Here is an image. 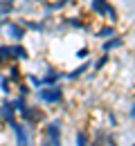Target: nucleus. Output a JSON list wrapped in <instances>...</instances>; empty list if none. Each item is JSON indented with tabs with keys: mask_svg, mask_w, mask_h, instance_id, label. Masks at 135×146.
<instances>
[{
	"mask_svg": "<svg viewBox=\"0 0 135 146\" xmlns=\"http://www.w3.org/2000/svg\"><path fill=\"white\" fill-rule=\"evenodd\" d=\"M61 97H63V92L59 90V88L41 90V99H45V101H50V104H54V101H61Z\"/></svg>",
	"mask_w": 135,
	"mask_h": 146,
	"instance_id": "1",
	"label": "nucleus"
},
{
	"mask_svg": "<svg viewBox=\"0 0 135 146\" xmlns=\"http://www.w3.org/2000/svg\"><path fill=\"white\" fill-rule=\"evenodd\" d=\"M97 146H117V144L108 133H99V135H97Z\"/></svg>",
	"mask_w": 135,
	"mask_h": 146,
	"instance_id": "2",
	"label": "nucleus"
},
{
	"mask_svg": "<svg viewBox=\"0 0 135 146\" xmlns=\"http://www.w3.org/2000/svg\"><path fill=\"white\" fill-rule=\"evenodd\" d=\"M11 126H14L16 135H18V144H20V146H27V137H25V130H23L18 124H14V121H11Z\"/></svg>",
	"mask_w": 135,
	"mask_h": 146,
	"instance_id": "3",
	"label": "nucleus"
},
{
	"mask_svg": "<svg viewBox=\"0 0 135 146\" xmlns=\"http://www.w3.org/2000/svg\"><path fill=\"white\" fill-rule=\"evenodd\" d=\"M9 32H11L16 38H23V29H20L18 25H9Z\"/></svg>",
	"mask_w": 135,
	"mask_h": 146,
	"instance_id": "4",
	"label": "nucleus"
},
{
	"mask_svg": "<svg viewBox=\"0 0 135 146\" xmlns=\"http://www.w3.org/2000/svg\"><path fill=\"white\" fill-rule=\"evenodd\" d=\"M9 9H11V0H5V2H0V16H2V14H7Z\"/></svg>",
	"mask_w": 135,
	"mask_h": 146,
	"instance_id": "5",
	"label": "nucleus"
},
{
	"mask_svg": "<svg viewBox=\"0 0 135 146\" xmlns=\"http://www.w3.org/2000/svg\"><path fill=\"white\" fill-rule=\"evenodd\" d=\"M117 45H122V40H119V38H113L110 43H106V45H104V50L108 52V50H113V47H117Z\"/></svg>",
	"mask_w": 135,
	"mask_h": 146,
	"instance_id": "6",
	"label": "nucleus"
},
{
	"mask_svg": "<svg viewBox=\"0 0 135 146\" xmlns=\"http://www.w3.org/2000/svg\"><path fill=\"white\" fill-rule=\"evenodd\" d=\"M2 115H5L7 119H11V117H14V110H11V106H9V104H5V106H2Z\"/></svg>",
	"mask_w": 135,
	"mask_h": 146,
	"instance_id": "7",
	"label": "nucleus"
},
{
	"mask_svg": "<svg viewBox=\"0 0 135 146\" xmlns=\"http://www.w3.org/2000/svg\"><path fill=\"white\" fill-rule=\"evenodd\" d=\"M77 146H88V139H86L83 133H79V135H77Z\"/></svg>",
	"mask_w": 135,
	"mask_h": 146,
	"instance_id": "8",
	"label": "nucleus"
},
{
	"mask_svg": "<svg viewBox=\"0 0 135 146\" xmlns=\"http://www.w3.org/2000/svg\"><path fill=\"white\" fill-rule=\"evenodd\" d=\"M108 34H113V27H106V29H101V32H99V36H101V38L108 36Z\"/></svg>",
	"mask_w": 135,
	"mask_h": 146,
	"instance_id": "9",
	"label": "nucleus"
},
{
	"mask_svg": "<svg viewBox=\"0 0 135 146\" xmlns=\"http://www.w3.org/2000/svg\"><path fill=\"white\" fill-rule=\"evenodd\" d=\"M131 115H133V117H135V106H133V110H131Z\"/></svg>",
	"mask_w": 135,
	"mask_h": 146,
	"instance_id": "10",
	"label": "nucleus"
}]
</instances>
